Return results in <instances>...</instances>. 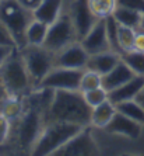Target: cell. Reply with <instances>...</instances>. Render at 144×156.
<instances>
[{
  "label": "cell",
  "mask_w": 144,
  "mask_h": 156,
  "mask_svg": "<svg viewBox=\"0 0 144 156\" xmlns=\"http://www.w3.org/2000/svg\"><path fill=\"white\" fill-rule=\"evenodd\" d=\"M91 111H92V107H90V104L85 101L83 91L58 89V90H53L46 117L48 122L63 121V122L90 127Z\"/></svg>",
  "instance_id": "obj_1"
},
{
  "label": "cell",
  "mask_w": 144,
  "mask_h": 156,
  "mask_svg": "<svg viewBox=\"0 0 144 156\" xmlns=\"http://www.w3.org/2000/svg\"><path fill=\"white\" fill-rule=\"evenodd\" d=\"M83 125L63 121H49L45 125L42 134L34 145L31 153L35 156L53 155L59 148L65 145L69 139H72L83 129Z\"/></svg>",
  "instance_id": "obj_2"
},
{
  "label": "cell",
  "mask_w": 144,
  "mask_h": 156,
  "mask_svg": "<svg viewBox=\"0 0 144 156\" xmlns=\"http://www.w3.org/2000/svg\"><path fill=\"white\" fill-rule=\"evenodd\" d=\"M0 80L8 96H22L34 87L20 49H15L0 66Z\"/></svg>",
  "instance_id": "obj_3"
},
{
  "label": "cell",
  "mask_w": 144,
  "mask_h": 156,
  "mask_svg": "<svg viewBox=\"0 0 144 156\" xmlns=\"http://www.w3.org/2000/svg\"><path fill=\"white\" fill-rule=\"evenodd\" d=\"M32 20V11L21 6L17 0H2L0 21L8 28L18 49H24L27 47L25 33Z\"/></svg>",
  "instance_id": "obj_4"
},
{
  "label": "cell",
  "mask_w": 144,
  "mask_h": 156,
  "mask_svg": "<svg viewBox=\"0 0 144 156\" xmlns=\"http://www.w3.org/2000/svg\"><path fill=\"white\" fill-rule=\"evenodd\" d=\"M20 51L35 89L41 80L55 68V54L43 45H27Z\"/></svg>",
  "instance_id": "obj_5"
},
{
  "label": "cell",
  "mask_w": 144,
  "mask_h": 156,
  "mask_svg": "<svg viewBox=\"0 0 144 156\" xmlns=\"http://www.w3.org/2000/svg\"><path fill=\"white\" fill-rule=\"evenodd\" d=\"M77 34L74 24L72 21L70 13H62L59 18L53 24L48 27L46 38L43 42V47L48 48L53 54L65 49L66 47L77 42Z\"/></svg>",
  "instance_id": "obj_6"
},
{
  "label": "cell",
  "mask_w": 144,
  "mask_h": 156,
  "mask_svg": "<svg viewBox=\"0 0 144 156\" xmlns=\"http://www.w3.org/2000/svg\"><path fill=\"white\" fill-rule=\"evenodd\" d=\"M83 69H67V68H53L46 76L39 82L35 89H51V90H80V80Z\"/></svg>",
  "instance_id": "obj_7"
},
{
  "label": "cell",
  "mask_w": 144,
  "mask_h": 156,
  "mask_svg": "<svg viewBox=\"0 0 144 156\" xmlns=\"http://www.w3.org/2000/svg\"><path fill=\"white\" fill-rule=\"evenodd\" d=\"M98 146L91 136L90 127H85L69 139L65 145L59 148L53 155L58 156H94L98 155Z\"/></svg>",
  "instance_id": "obj_8"
},
{
  "label": "cell",
  "mask_w": 144,
  "mask_h": 156,
  "mask_svg": "<svg viewBox=\"0 0 144 156\" xmlns=\"http://www.w3.org/2000/svg\"><path fill=\"white\" fill-rule=\"evenodd\" d=\"M69 13L76 28L77 40L81 41L98 21V17L92 13L88 0H72Z\"/></svg>",
  "instance_id": "obj_9"
},
{
  "label": "cell",
  "mask_w": 144,
  "mask_h": 156,
  "mask_svg": "<svg viewBox=\"0 0 144 156\" xmlns=\"http://www.w3.org/2000/svg\"><path fill=\"white\" fill-rule=\"evenodd\" d=\"M90 54L81 45L80 41L66 47L65 49L55 54V68H67V69H85Z\"/></svg>",
  "instance_id": "obj_10"
},
{
  "label": "cell",
  "mask_w": 144,
  "mask_h": 156,
  "mask_svg": "<svg viewBox=\"0 0 144 156\" xmlns=\"http://www.w3.org/2000/svg\"><path fill=\"white\" fill-rule=\"evenodd\" d=\"M80 42L90 55L111 51L108 34H106V20L105 18H98V21L94 24V27L90 30V33L87 34Z\"/></svg>",
  "instance_id": "obj_11"
},
{
  "label": "cell",
  "mask_w": 144,
  "mask_h": 156,
  "mask_svg": "<svg viewBox=\"0 0 144 156\" xmlns=\"http://www.w3.org/2000/svg\"><path fill=\"white\" fill-rule=\"evenodd\" d=\"M141 127L143 125L140 122H137V121L129 118L125 114L116 111L111 122L105 127V131L109 132V134H118L127 136L130 139H137L141 135Z\"/></svg>",
  "instance_id": "obj_12"
},
{
  "label": "cell",
  "mask_w": 144,
  "mask_h": 156,
  "mask_svg": "<svg viewBox=\"0 0 144 156\" xmlns=\"http://www.w3.org/2000/svg\"><path fill=\"white\" fill-rule=\"evenodd\" d=\"M143 87H144V76L136 75L125 84L108 91V100L112 104H118V103L127 101V100H134Z\"/></svg>",
  "instance_id": "obj_13"
},
{
  "label": "cell",
  "mask_w": 144,
  "mask_h": 156,
  "mask_svg": "<svg viewBox=\"0 0 144 156\" xmlns=\"http://www.w3.org/2000/svg\"><path fill=\"white\" fill-rule=\"evenodd\" d=\"M134 76H136V73L120 59V62L113 69L109 70L106 75L102 76V87L106 91H111L113 89H116V87L125 84L126 82H129Z\"/></svg>",
  "instance_id": "obj_14"
},
{
  "label": "cell",
  "mask_w": 144,
  "mask_h": 156,
  "mask_svg": "<svg viewBox=\"0 0 144 156\" xmlns=\"http://www.w3.org/2000/svg\"><path fill=\"white\" fill-rule=\"evenodd\" d=\"M120 55L113 51H105L95 55H90V59L87 62L85 69H91L99 75H106L120 62Z\"/></svg>",
  "instance_id": "obj_15"
},
{
  "label": "cell",
  "mask_w": 144,
  "mask_h": 156,
  "mask_svg": "<svg viewBox=\"0 0 144 156\" xmlns=\"http://www.w3.org/2000/svg\"><path fill=\"white\" fill-rule=\"evenodd\" d=\"M65 3L66 0H42L39 6L32 11L34 18L51 26L63 13Z\"/></svg>",
  "instance_id": "obj_16"
},
{
  "label": "cell",
  "mask_w": 144,
  "mask_h": 156,
  "mask_svg": "<svg viewBox=\"0 0 144 156\" xmlns=\"http://www.w3.org/2000/svg\"><path fill=\"white\" fill-rule=\"evenodd\" d=\"M116 114V107L109 100L101 103L99 105L94 107L91 111V125L98 128H104L111 122L113 115Z\"/></svg>",
  "instance_id": "obj_17"
},
{
  "label": "cell",
  "mask_w": 144,
  "mask_h": 156,
  "mask_svg": "<svg viewBox=\"0 0 144 156\" xmlns=\"http://www.w3.org/2000/svg\"><path fill=\"white\" fill-rule=\"evenodd\" d=\"M24 108L25 107L20 96H7L6 100L0 104V113H3L10 121H17L24 113Z\"/></svg>",
  "instance_id": "obj_18"
},
{
  "label": "cell",
  "mask_w": 144,
  "mask_h": 156,
  "mask_svg": "<svg viewBox=\"0 0 144 156\" xmlns=\"http://www.w3.org/2000/svg\"><path fill=\"white\" fill-rule=\"evenodd\" d=\"M48 27H49L48 24L34 18L32 21L29 23L28 28H27V33H25L27 45H43L45 38H46Z\"/></svg>",
  "instance_id": "obj_19"
},
{
  "label": "cell",
  "mask_w": 144,
  "mask_h": 156,
  "mask_svg": "<svg viewBox=\"0 0 144 156\" xmlns=\"http://www.w3.org/2000/svg\"><path fill=\"white\" fill-rule=\"evenodd\" d=\"M113 18L119 24L126 27H132V28H139L140 26V20H141V14L139 11L130 10V9L122 7V6H116L115 11H113Z\"/></svg>",
  "instance_id": "obj_20"
},
{
  "label": "cell",
  "mask_w": 144,
  "mask_h": 156,
  "mask_svg": "<svg viewBox=\"0 0 144 156\" xmlns=\"http://www.w3.org/2000/svg\"><path fill=\"white\" fill-rule=\"evenodd\" d=\"M116 111L125 114L132 120L140 122L141 125H144V107L137 103L136 100H127V101H122L115 104Z\"/></svg>",
  "instance_id": "obj_21"
},
{
  "label": "cell",
  "mask_w": 144,
  "mask_h": 156,
  "mask_svg": "<svg viewBox=\"0 0 144 156\" xmlns=\"http://www.w3.org/2000/svg\"><path fill=\"white\" fill-rule=\"evenodd\" d=\"M120 58L136 75L144 76V52L133 49V51L122 54Z\"/></svg>",
  "instance_id": "obj_22"
},
{
  "label": "cell",
  "mask_w": 144,
  "mask_h": 156,
  "mask_svg": "<svg viewBox=\"0 0 144 156\" xmlns=\"http://www.w3.org/2000/svg\"><path fill=\"white\" fill-rule=\"evenodd\" d=\"M134 38H136V28L126 27L119 24L118 27V40L122 49V54L134 49Z\"/></svg>",
  "instance_id": "obj_23"
},
{
  "label": "cell",
  "mask_w": 144,
  "mask_h": 156,
  "mask_svg": "<svg viewBox=\"0 0 144 156\" xmlns=\"http://www.w3.org/2000/svg\"><path fill=\"white\" fill-rule=\"evenodd\" d=\"M92 13L98 18H106L113 14L118 2L116 0H88Z\"/></svg>",
  "instance_id": "obj_24"
},
{
  "label": "cell",
  "mask_w": 144,
  "mask_h": 156,
  "mask_svg": "<svg viewBox=\"0 0 144 156\" xmlns=\"http://www.w3.org/2000/svg\"><path fill=\"white\" fill-rule=\"evenodd\" d=\"M102 86V75L94 72L91 69H87L81 75V80H80V91H90L92 89Z\"/></svg>",
  "instance_id": "obj_25"
},
{
  "label": "cell",
  "mask_w": 144,
  "mask_h": 156,
  "mask_svg": "<svg viewBox=\"0 0 144 156\" xmlns=\"http://www.w3.org/2000/svg\"><path fill=\"white\" fill-rule=\"evenodd\" d=\"M105 20H106V34H108V41H109V45H111V51L122 55V49H120L119 40H118L119 23L113 18V16H109V17H106Z\"/></svg>",
  "instance_id": "obj_26"
},
{
  "label": "cell",
  "mask_w": 144,
  "mask_h": 156,
  "mask_svg": "<svg viewBox=\"0 0 144 156\" xmlns=\"http://www.w3.org/2000/svg\"><path fill=\"white\" fill-rule=\"evenodd\" d=\"M83 94H84L85 101L88 103L90 107H92V108L108 100V91L105 90L102 86L97 87V89H92V90H90V91H85Z\"/></svg>",
  "instance_id": "obj_27"
},
{
  "label": "cell",
  "mask_w": 144,
  "mask_h": 156,
  "mask_svg": "<svg viewBox=\"0 0 144 156\" xmlns=\"http://www.w3.org/2000/svg\"><path fill=\"white\" fill-rule=\"evenodd\" d=\"M11 129V121L3 113H0V146H3L8 139Z\"/></svg>",
  "instance_id": "obj_28"
},
{
  "label": "cell",
  "mask_w": 144,
  "mask_h": 156,
  "mask_svg": "<svg viewBox=\"0 0 144 156\" xmlns=\"http://www.w3.org/2000/svg\"><path fill=\"white\" fill-rule=\"evenodd\" d=\"M0 45L17 48L15 41H14V38H13V35H11V33L8 31V28L4 26L2 21H0Z\"/></svg>",
  "instance_id": "obj_29"
},
{
  "label": "cell",
  "mask_w": 144,
  "mask_h": 156,
  "mask_svg": "<svg viewBox=\"0 0 144 156\" xmlns=\"http://www.w3.org/2000/svg\"><path fill=\"white\" fill-rule=\"evenodd\" d=\"M118 6L130 9V10L139 11L140 14H144V0H116Z\"/></svg>",
  "instance_id": "obj_30"
},
{
  "label": "cell",
  "mask_w": 144,
  "mask_h": 156,
  "mask_svg": "<svg viewBox=\"0 0 144 156\" xmlns=\"http://www.w3.org/2000/svg\"><path fill=\"white\" fill-rule=\"evenodd\" d=\"M134 49L144 52V30L136 28V38H134Z\"/></svg>",
  "instance_id": "obj_31"
},
{
  "label": "cell",
  "mask_w": 144,
  "mask_h": 156,
  "mask_svg": "<svg viewBox=\"0 0 144 156\" xmlns=\"http://www.w3.org/2000/svg\"><path fill=\"white\" fill-rule=\"evenodd\" d=\"M17 48L14 47H6V45H0V66L3 65L4 62H6V59L10 56L13 52L15 51Z\"/></svg>",
  "instance_id": "obj_32"
},
{
  "label": "cell",
  "mask_w": 144,
  "mask_h": 156,
  "mask_svg": "<svg viewBox=\"0 0 144 156\" xmlns=\"http://www.w3.org/2000/svg\"><path fill=\"white\" fill-rule=\"evenodd\" d=\"M17 2L21 4V6H24L25 9L34 11L41 4V2H42V0H17Z\"/></svg>",
  "instance_id": "obj_33"
},
{
  "label": "cell",
  "mask_w": 144,
  "mask_h": 156,
  "mask_svg": "<svg viewBox=\"0 0 144 156\" xmlns=\"http://www.w3.org/2000/svg\"><path fill=\"white\" fill-rule=\"evenodd\" d=\"M7 91H6V89H4L3 83H2V80H0V104L6 100V97H7Z\"/></svg>",
  "instance_id": "obj_34"
},
{
  "label": "cell",
  "mask_w": 144,
  "mask_h": 156,
  "mask_svg": "<svg viewBox=\"0 0 144 156\" xmlns=\"http://www.w3.org/2000/svg\"><path fill=\"white\" fill-rule=\"evenodd\" d=\"M134 100H136L137 103H140V104L144 107V87H143V89H141V90H140V93L137 94V97L134 98Z\"/></svg>",
  "instance_id": "obj_35"
},
{
  "label": "cell",
  "mask_w": 144,
  "mask_h": 156,
  "mask_svg": "<svg viewBox=\"0 0 144 156\" xmlns=\"http://www.w3.org/2000/svg\"><path fill=\"white\" fill-rule=\"evenodd\" d=\"M139 28L144 30V14H141V20H140V26H139Z\"/></svg>",
  "instance_id": "obj_36"
},
{
  "label": "cell",
  "mask_w": 144,
  "mask_h": 156,
  "mask_svg": "<svg viewBox=\"0 0 144 156\" xmlns=\"http://www.w3.org/2000/svg\"><path fill=\"white\" fill-rule=\"evenodd\" d=\"M0 3H2V0H0Z\"/></svg>",
  "instance_id": "obj_37"
}]
</instances>
